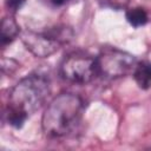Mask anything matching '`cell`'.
<instances>
[{
	"instance_id": "obj_1",
	"label": "cell",
	"mask_w": 151,
	"mask_h": 151,
	"mask_svg": "<svg viewBox=\"0 0 151 151\" xmlns=\"http://www.w3.org/2000/svg\"><path fill=\"white\" fill-rule=\"evenodd\" d=\"M50 80L46 76L33 73L22 78L9 92L6 119L13 127H21L26 119L39 110L50 94Z\"/></svg>"
},
{
	"instance_id": "obj_2",
	"label": "cell",
	"mask_w": 151,
	"mask_h": 151,
	"mask_svg": "<svg viewBox=\"0 0 151 151\" xmlns=\"http://www.w3.org/2000/svg\"><path fill=\"white\" fill-rule=\"evenodd\" d=\"M83 111L84 103L79 96L70 92L60 93L51 100L44 111L42 131L53 138L68 136L80 124Z\"/></svg>"
},
{
	"instance_id": "obj_3",
	"label": "cell",
	"mask_w": 151,
	"mask_h": 151,
	"mask_svg": "<svg viewBox=\"0 0 151 151\" xmlns=\"http://www.w3.org/2000/svg\"><path fill=\"white\" fill-rule=\"evenodd\" d=\"M71 37L72 34L68 28L55 27L46 32L26 31L21 39L26 48L35 57L46 58L55 53Z\"/></svg>"
},
{
	"instance_id": "obj_4",
	"label": "cell",
	"mask_w": 151,
	"mask_h": 151,
	"mask_svg": "<svg viewBox=\"0 0 151 151\" xmlns=\"http://www.w3.org/2000/svg\"><path fill=\"white\" fill-rule=\"evenodd\" d=\"M98 76L109 79H117L133 73L137 65L136 58L114 47L104 48L96 58Z\"/></svg>"
},
{
	"instance_id": "obj_5",
	"label": "cell",
	"mask_w": 151,
	"mask_h": 151,
	"mask_svg": "<svg viewBox=\"0 0 151 151\" xmlns=\"http://www.w3.org/2000/svg\"><path fill=\"white\" fill-rule=\"evenodd\" d=\"M60 73L64 79L74 84L90 83L98 76L96 58L84 52H73L63 60Z\"/></svg>"
},
{
	"instance_id": "obj_6",
	"label": "cell",
	"mask_w": 151,
	"mask_h": 151,
	"mask_svg": "<svg viewBox=\"0 0 151 151\" xmlns=\"http://www.w3.org/2000/svg\"><path fill=\"white\" fill-rule=\"evenodd\" d=\"M132 74L137 85L140 88L149 90L151 87V63L150 61L137 63Z\"/></svg>"
},
{
	"instance_id": "obj_7",
	"label": "cell",
	"mask_w": 151,
	"mask_h": 151,
	"mask_svg": "<svg viewBox=\"0 0 151 151\" xmlns=\"http://www.w3.org/2000/svg\"><path fill=\"white\" fill-rule=\"evenodd\" d=\"M19 33V25L12 17H6L1 21V44L2 46L9 44Z\"/></svg>"
},
{
	"instance_id": "obj_8",
	"label": "cell",
	"mask_w": 151,
	"mask_h": 151,
	"mask_svg": "<svg viewBox=\"0 0 151 151\" xmlns=\"http://www.w3.org/2000/svg\"><path fill=\"white\" fill-rule=\"evenodd\" d=\"M126 20L131 26L140 27L147 22V13L142 7H133L126 12Z\"/></svg>"
},
{
	"instance_id": "obj_9",
	"label": "cell",
	"mask_w": 151,
	"mask_h": 151,
	"mask_svg": "<svg viewBox=\"0 0 151 151\" xmlns=\"http://www.w3.org/2000/svg\"><path fill=\"white\" fill-rule=\"evenodd\" d=\"M101 5L114 8V9H123L129 4V0H99Z\"/></svg>"
},
{
	"instance_id": "obj_10",
	"label": "cell",
	"mask_w": 151,
	"mask_h": 151,
	"mask_svg": "<svg viewBox=\"0 0 151 151\" xmlns=\"http://www.w3.org/2000/svg\"><path fill=\"white\" fill-rule=\"evenodd\" d=\"M25 2H26V0H6V6L9 11L17 12L18 9H20L24 6Z\"/></svg>"
},
{
	"instance_id": "obj_11",
	"label": "cell",
	"mask_w": 151,
	"mask_h": 151,
	"mask_svg": "<svg viewBox=\"0 0 151 151\" xmlns=\"http://www.w3.org/2000/svg\"><path fill=\"white\" fill-rule=\"evenodd\" d=\"M52 5H54V6H63V5H65V4H67L68 1H71V0H48Z\"/></svg>"
}]
</instances>
